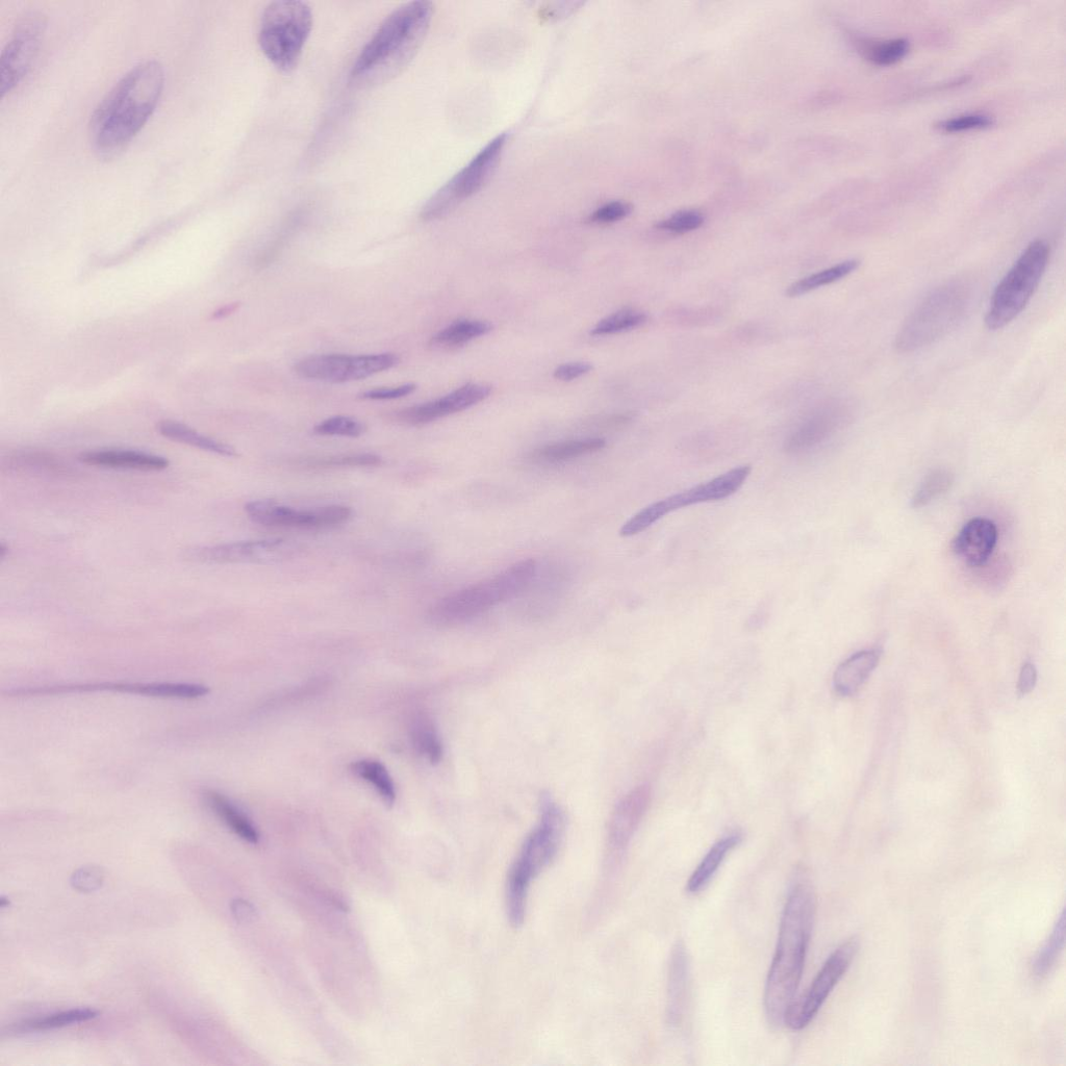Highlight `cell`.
<instances>
[{"label":"cell","mask_w":1066,"mask_h":1066,"mask_svg":"<svg viewBox=\"0 0 1066 1066\" xmlns=\"http://www.w3.org/2000/svg\"><path fill=\"white\" fill-rule=\"evenodd\" d=\"M859 265L860 262L858 260L851 259L806 276L791 285L788 290H786V295L789 297H799L811 291L839 282L841 279L857 270Z\"/></svg>","instance_id":"f546056e"},{"label":"cell","mask_w":1066,"mask_h":1066,"mask_svg":"<svg viewBox=\"0 0 1066 1066\" xmlns=\"http://www.w3.org/2000/svg\"><path fill=\"white\" fill-rule=\"evenodd\" d=\"M491 393L492 388L490 386L467 384L440 399L412 406V408L398 412L396 418L400 423L406 425H426L466 411L489 398Z\"/></svg>","instance_id":"e0dca14e"},{"label":"cell","mask_w":1066,"mask_h":1066,"mask_svg":"<svg viewBox=\"0 0 1066 1066\" xmlns=\"http://www.w3.org/2000/svg\"><path fill=\"white\" fill-rule=\"evenodd\" d=\"M203 799L214 814L242 840L250 844L259 842L258 830L231 800L215 791H206Z\"/></svg>","instance_id":"cb8c5ba5"},{"label":"cell","mask_w":1066,"mask_h":1066,"mask_svg":"<svg viewBox=\"0 0 1066 1066\" xmlns=\"http://www.w3.org/2000/svg\"><path fill=\"white\" fill-rule=\"evenodd\" d=\"M740 834H729L710 849L692 874L687 884L690 894H698L713 880L727 855L740 844Z\"/></svg>","instance_id":"603a6c76"},{"label":"cell","mask_w":1066,"mask_h":1066,"mask_svg":"<svg viewBox=\"0 0 1066 1066\" xmlns=\"http://www.w3.org/2000/svg\"><path fill=\"white\" fill-rule=\"evenodd\" d=\"M506 141L507 136L502 134L482 148L466 167L427 201L421 218L425 221L440 219L484 188L500 162Z\"/></svg>","instance_id":"9c48e42d"},{"label":"cell","mask_w":1066,"mask_h":1066,"mask_svg":"<svg viewBox=\"0 0 1066 1066\" xmlns=\"http://www.w3.org/2000/svg\"><path fill=\"white\" fill-rule=\"evenodd\" d=\"M1065 945V913L1061 912L1053 931L1047 941L1037 952L1033 963L1032 972L1037 979L1046 978L1053 970Z\"/></svg>","instance_id":"1f68e13d"},{"label":"cell","mask_w":1066,"mask_h":1066,"mask_svg":"<svg viewBox=\"0 0 1066 1066\" xmlns=\"http://www.w3.org/2000/svg\"><path fill=\"white\" fill-rule=\"evenodd\" d=\"M248 518L267 527L297 529H328L347 523L353 515L345 505H328L319 509L299 511L270 500L250 501L245 505Z\"/></svg>","instance_id":"5bb4252c"},{"label":"cell","mask_w":1066,"mask_h":1066,"mask_svg":"<svg viewBox=\"0 0 1066 1066\" xmlns=\"http://www.w3.org/2000/svg\"><path fill=\"white\" fill-rule=\"evenodd\" d=\"M412 740L415 749L430 764L437 765L443 756V746L436 727L427 718H419L412 728Z\"/></svg>","instance_id":"e575fe53"},{"label":"cell","mask_w":1066,"mask_h":1066,"mask_svg":"<svg viewBox=\"0 0 1066 1066\" xmlns=\"http://www.w3.org/2000/svg\"><path fill=\"white\" fill-rule=\"evenodd\" d=\"M7 553H9V547L5 543H2V545H0V556H2L3 560Z\"/></svg>","instance_id":"681fc988"},{"label":"cell","mask_w":1066,"mask_h":1066,"mask_svg":"<svg viewBox=\"0 0 1066 1066\" xmlns=\"http://www.w3.org/2000/svg\"><path fill=\"white\" fill-rule=\"evenodd\" d=\"M1037 681V671L1034 665L1026 664L1021 671L1018 689L1022 696L1031 693Z\"/></svg>","instance_id":"bcb514c9"},{"label":"cell","mask_w":1066,"mask_h":1066,"mask_svg":"<svg viewBox=\"0 0 1066 1066\" xmlns=\"http://www.w3.org/2000/svg\"><path fill=\"white\" fill-rule=\"evenodd\" d=\"M313 28L311 8L296 0L270 4L262 18L259 44L278 69L290 72L297 66Z\"/></svg>","instance_id":"ba28073f"},{"label":"cell","mask_w":1066,"mask_h":1066,"mask_svg":"<svg viewBox=\"0 0 1066 1066\" xmlns=\"http://www.w3.org/2000/svg\"><path fill=\"white\" fill-rule=\"evenodd\" d=\"M858 949L857 939L850 938L830 955L807 993L800 1000H795L786 1012V1026L799 1031L814 1021L833 989L850 969Z\"/></svg>","instance_id":"7c38bea8"},{"label":"cell","mask_w":1066,"mask_h":1066,"mask_svg":"<svg viewBox=\"0 0 1066 1066\" xmlns=\"http://www.w3.org/2000/svg\"><path fill=\"white\" fill-rule=\"evenodd\" d=\"M954 476L947 470H936L930 473L922 482V485L912 498V506L915 509L927 506L934 500L942 497L952 487Z\"/></svg>","instance_id":"8d00e7d4"},{"label":"cell","mask_w":1066,"mask_h":1066,"mask_svg":"<svg viewBox=\"0 0 1066 1066\" xmlns=\"http://www.w3.org/2000/svg\"><path fill=\"white\" fill-rule=\"evenodd\" d=\"M651 801V789L641 785L617 804L607 833L606 875L614 872L634 834L642 823Z\"/></svg>","instance_id":"2e32d148"},{"label":"cell","mask_w":1066,"mask_h":1066,"mask_svg":"<svg viewBox=\"0 0 1066 1066\" xmlns=\"http://www.w3.org/2000/svg\"><path fill=\"white\" fill-rule=\"evenodd\" d=\"M593 368V365L588 362L569 363L557 367L553 375L556 379L562 380V382H572V380L590 373Z\"/></svg>","instance_id":"f6af8a7d"},{"label":"cell","mask_w":1066,"mask_h":1066,"mask_svg":"<svg viewBox=\"0 0 1066 1066\" xmlns=\"http://www.w3.org/2000/svg\"><path fill=\"white\" fill-rule=\"evenodd\" d=\"M366 429V425L357 419L337 416L316 425L314 433L325 437L359 438L366 433Z\"/></svg>","instance_id":"f35d334b"},{"label":"cell","mask_w":1066,"mask_h":1066,"mask_svg":"<svg viewBox=\"0 0 1066 1066\" xmlns=\"http://www.w3.org/2000/svg\"><path fill=\"white\" fill-rule=\"evenodd\" d=\"M606 446L601 438L572 440L545 445L531 452L532 461L556 464L580 458L582 455L598 452Z\"/></svg>","instance_id":"4316f807"},{"label":"cell","mask_w":1066,"mask_h":1066,"mask_svg":"<svg viewBox=\"0 0 1066 1066\" xmlns=\"http://www.w3.org/2000/svg\"><path fill=\"white\" fill-rule=\"evenodd\" d=\"M909 50L905 39H895L876 43L865 48L867 59L878 66H890L900 62Z\"/></svg>","instance_id":"74e56055"},{"label":"cell","mask_w":1066,"mask_h":1066,"mask_svg":"<svg viewBox=\"0 0 1066 1066\" xmlns=\"http://www.w3.org/2000/svg\"><path fill=\"white\" fill-rule=\"evenodd\" d=\"M81 463L101 468L161 471L169 467L163 456L135 450H97L79 456Z\"/></svg>","instance_id":"44dd1931"},{"label":"cell","mask_w":1066,"mask_h":1066,"mask_svg":"<svg viewBox=\"0 0 1066 1066\" xmlns=\"http://www.w3.org/2000/svg\"><path fill=\"white\" fill-rule=\"evenodd\" d=\"M239 307H240L239 303L227 304L226 307H223L222 309H220L217 312H215L214 315H213V318L214 319H222V318H225L227 316H230L233 313H235L239 309Z\"/></svg>","instance_id":"c3c4849f"},{"label":"cell","mask_w":1066,"mask_h":1066,"mask_svg":"<svg viewBox=\"0 0 1066 1066\" xmlns=\"http://www.w3.org/2000/svg\"><path fill=\"white\" fill-rule=\"evenodd\" d=\"M158 431L160 435L168 440L225 456V458H237L239 455L237 450L231 445L201 435L198 431L185 424L162 421L158 424Z\"/></svg>","instance_id":"d4e9b609"},{"label":"cell","mask_w":1066,"mask_h":1066,"mask_svg":"<svg viewBox=\"0 0 1066 1066\" xmlns=\"http://www.w3.org/2000/svg\"><path fill=\"white\" fill-rule=\"evenodd\" d=\"M1050 246L1044 240L1028 245L997 286L985 317L986 326L998 331L1027 307L1046 273Z\"/></svg>","instance_id":"52a82bcc"},{"label":"cell","mask_w":1066,"mask_h":1066,"mask_svg":"<svg viewBox=\"0 0 1066 1066\" xmlns=\"http://www.w3.org/2000/svg\"><path fill=\"white\" fill-rule=\"evenodd\" d=\"M991 116L985 114H967L947 119L939 123L938 129L945 133H961L989 128L993 124Z\"/></svg>","instance_id":"60d3db41"},{"label":"cell","mask_w":1066,"mask_h":1066,"mask_svg":"<svg viewBox=\"0 0 1066 1066\" xmlns=\"http://www.w3.org/2000/svg\"><path fill=\"white\" fill-rule=\"evenodd\" d=\"M751 471L749 465L734 468L688 491L657 501L658 509L666 517L682 507L726 499L744 486Z\"/></svg>","instance_id":"ac0fdd59"},{"label":"cell","mask_w":1066,"mask_h":1066,"mask_svg":"<svg viewBox=\"0 0 1066 1066\" xmlns=\"http://www.w3.org/2000/svg\"><path fill=\"white\" fill-rule=\"evenodd\" d=\"M690 993V958L687 947L679 941L673 947L668 975L667 1022L678 1027L687 1012Z\"/></svg>","instance_id":"ffe728a7"},{"label":"cell","mask_w":1066,"mask_h":1066,"mask_svg":"<svg viewBox=\"0 0 1066 1066\" xmlns=\"http://www.w3.org/2000/svg\"><path fill=\"white\" fill-rule=\"evenodd\" d=\"M232 909H233V912H234V915H235L236 919L239 920V921H247L249 918H251L253 916V908H252V906L249 903H247V902H245V901H243L241 899L236 900L233 903V908Z\"/></svg>","instance_id":"7dc6e473"},{"label":"cell","mask_w":1066,"mask_h":1066,"mask_svg":"<svg viewBox=\"0 0 1066 1066\" xmlns=\"http://www.w3.org/2000/svg\"><path fill=\"white\" fill-rule=\"evenodd\" d=\"M566 817L560 805L544 797L540 819L517 855L506 881V909L512 926L523 925L533 882L552 865L563 845Z\"/></svg>","instance_id":"277c9868"},{"label":"cell","mask_w":1066,"mask_h":1066,"mask_svg":"<svg viewBox=\"0 0 1066 1066\" xmlns=\"http://www.w3.org/2000/svg\"><path fill=\"white\" fill-rule=\"evenodd\" d=\"M998 542V528L989 519L975 518L959 531L953 542V550L968 566H984L994 553Z\"/></svg>","instance_id":"d6986e66"},{"label":"cell","mask_w":1066,"mask_h":1066,"mask_svg":"<svg viewBox=\"0 0 1066 1066\" xmlns=\"http://www.w3.org/2000/svg\"><path fill=\"white\" fill-rule=\"evenodd\" d=\"M880 654L877 650H865L853 654L836 669L833 676V688L843 697L854 695L869 679L879 664Z\"/></svg>","instance_id":"7402d4cb"},{"label":"cell","mask_w":1066,"mask_h":1066,"mask_svg":"<svg viewBox=\"0 0 1066 1066\" xmlns=\"http://www.w3.org/2000/svg\"><path fill=\"white\" fill-rule=\"evenodd\" d=\"M648 316L641 311L625 309L599 321L592 329L593 336H611L643 326Z\"/></svg>","instance_id":"d590c367"},{"label":"cell","mask_w":1066,"mask_h":1066,"mask_svg":"<svg viewBox=\"0 0 1066 1066\" xmlns=\"http://www.w3.org/2000/svg\"><path fill=\"white\" fill-rule=\"evenodd\" d=\"M537 563L524 560L498 575L452 593L429 609L428 617L438 625H459L490 611L525 591L537 574Z\"/></svg>","instance_id":"5b68a950"},{"label":"cell","mask_w":1066,"mask_h":1066,"mask_svg":"<svg viewBox=\"0 0 1066 1066\" xmlns=\"http://www.w3.org/2000/svg\"><path fill=\"white\" fill-rule=\"evenodd\" d=\"M394 353L368 355L321 354L299 361L295 372L302 378L328 384H345L366 379L394 368Z\"/></svg>","instance_id":"30bf717a"},{"label":"cell","mask_w":1066,"mask_h":1066,"mask_svg":"<svg viewBox=\"0 0 1066 1066\" xmlns=\"http://www.w3.org/2000/svg\"><path fill=\"white\" fill-rule=\"evenodd\" d=\"M632 207L624 201H613L597 209L590 215L588 221L593 224H611L628 217Z\"/></svg>","instance_id":"b9f144b4"},{"label":"cell","mask_w":1066,"mask_h":1066,"mask_svg":"<svg viewBox=\"0 0 1066 1066\" xmlns=\"http://www.w3.org/2000/svg\"><path fill=\"white\" fill-rule=\"evenodd\" d=\"M9 905L10 901L7 898L3 897L2 900H0V906H2V908H6Z\"/></svg>","instance_id":"f907efd6"},{"label":"cell","mask_w":1066,"mask_h":1066,"mask_svg":"<svg viewBox=\"0 0 1066 1066\" xmlns=\"http://www.w3.org/2000/svg\"><path fill=\"white\" fill-rule=\"evenodd\" d=\"M971 300V290L962 282L936 288L905 320L896 338L897 349L913 352L942 340L966 317Z\"/></svg>","instance_id":"8992f818"},{"label":"cell","mask_w":1066,"mask_h":1066,"mask_svg":"<svg viewBox=\"0 0 1066 1066\" xmlns=\"http://www.w3.org/2000/svg\"><path fill=\"white\" fill-rule=\"evenodd\" d=\"M842 414L843 410L835 406L807 420L791 437L788 448L792 451H802L820 443L839 425Z\"/></svg>","instance_id":"484cf974"},{"label":"cell","mask_w":1066,"mask_h":1066,"mask_svg":"<svg viewBox=\"0 0 1066 1066\" xmlns=\"http://www.w3.org/2000/svg\"><path fill=\"white\" fill-rule=\"evenodd\" d=\"M351 771L355 776L372 784L387 806L394 805L396 800L395 785L387 768L382 763L372 759L355 761L351 766Z\"/></svg>","instance_id":"4dcf8cb0"},{"label":"cell","mask_w":1066,"mask_h":1066,"mask_svg":"<svg viewBox=\"0 0 1066 1066\" xmlns=\"http://www.w3.org/2000/svg\"><path fill=\"white\" fill-rule=\"evenodd\" d=\"M98 1014V1011L90 1008L71 1009L48 1015V1017L43 1019L19 1024L15 1032L25 1033L64 1028L93 1020L98 1017Z\"/></svg>","instance_id":"d6a6232c"},{"label":"cell","mask_w":1066,"mask_h":1066,"mask_svg":"<svg viewBox=\"0 0 1066 1066\" xmlns=\"http://www.w3.org/2000/svg\"><path fill=\"white\" fill-rule=\"evenodd\" d=\"M4 469L10 472L31 473H65L66 465L53 453L25 450L18 451L9 456L3 463Z\"/></svg>","instance_id":"f1b7e54d"},{"label":"cell","mask_w":1066,"mask_h":1066,"mask_svg":"<svg viewBox=\"0 0 1066 1066\" xmlns=\"http://www.w3.org/2000/svg\"><path fill=\"white\" fill-rule=\"evenodd\" d=\"M104 877L103 870L97 867H85L72 875L71 885L76 891L91 893L103 885Z\"/></svg>","instance_id":"7bdbcfd3"},{"label":"cell","mask_w":1066,"mask_h":1066,"mask_svg":"<svg viewBox=\"0 0 1066 1066\" xmlns=\"http://www.w3.org/2000/svg\"><path fill=\"white\" fill-rule=\"evenodd\" d=\"M704 223V216L699 211H680L669 218L657 223L658 230L673 233L687 234L698 230Z\"/></svg>","instance_id":"ab89813d"},{"label":"cell","mask_w":1066,"mask_h":1066,"mask_svg":"<svg viewBox=\"0 0 1066 1066\" xmlns=\"http://www.w3.org/2000/svg\"><path fill=\"white\" fill-rule=\"evenodd\" d=\"M816 912L814 887L807 881H798L784 906L776 952L766 982L765 1009L773 1027L784 1024L786 1012L795 1001Z\"/></svg>","instance_id":"7a4b0ae2"},{"label":"cell","mask_w":1066,"mask_h":1066,"mask_svg":"<svg viewBox=\"0 0 1066 1066\" xmlns=\"http://www.w3.org/2000/svg\"><path fill=\"white\" fill-rule=\"evenodd\" d=\"M299 551L298 545L288 540L268 539L197 548L187 557L205 564L273 565L292 560Z\"/></svg>","instance_id":"9a60e30c"},{"label":"cell","mask_w":1066,"mask_h":1066,"mask_svg":"<svg viewBox=\"0 0 1066 1066\" xmlns=\"http://www.w3.org/2000/svg\"><path fill=\"white\" fill-rule=\"evenodd\" d=\"M493 324L481 320H458L448 325L430 340V346L452 348L463 346L477 338L489 335Z\"/></svg>","instance_id":"83f0119b"},{"label":"cell","mask_w":1066,"mask_h":1066,"mask_svg":"<svg viewBox=\"0 0 1066 1066\" xmlns=\"http://www.w3.org/2000/svg\"><path fill=\"white\" fill-rule=\"evenodd\" d=\"M88 692H118L145 697L191 700L207 696L210 689L203 684L187 682H94L20 688L5 692V695L37 697Z\"/></svg>","instance_id":"8fae6325"},{"label":"cell","mask_w":1066,"mask_h":1066,"mask_svg":"<svg viewBox=\"0 0 1066 1066\" xmlns=\"http://www.w3.org/2000/svg\"><path fill=\"white\" fill-rule=\"evenodd\" d=\"M384 464L382 456L374 453H349L308 458L299 465L312 469L378 467Z\"/></svg>","instance_id":"836d02e7"},{"label":"cell","mask_w":1066,"mask_h":1066,"mask_svg":"<svg viewBox=\"0 0 1066 1066\" xmlns=\"http://www.w3.org/2000/svg\"><path fill=\"white\" fill-rule=\"evenodd\" d=\"M433 15V3L425 0L395 10L363 48L353 65L351 79L362 85L382 84L393 79L417 55Z\"/></svg>","instance_id":"3957f363"},{"label":"cell","mask_w":1066,"mask_h":1066,"mask_svg":"<svg viewBox=\"0 0 1066 1066\" xmlns=\"http://www.w3.org/2000/svg\"><path fill=\"white\" fill-rule=\"evenodd\" d=\"M164 87L165 72L158 61H145L123 75L91 118V142L99 157H115L128 147L154 115Z\"/></svg>","instance_id":"6da1fadb"},{"label":"cell","mask_w":1066,"mask_h":1066,"mask_svg":"<svg viewBox=\"0 0 1066 1066\" xmlns=\"http://www.w3.org/2000/svg\"><path fill=\"white\" fill-rule=\"evenodd\" d=\"M46 29V20L40 13H30L21 18L5 46L0 58V94L13 92L25 79L38 55Z\"/></svg>","instance_id":"4fadbf2b"},{"label":"cell","mask_w":1066,"mask_h":1066,"mask_svg":"<svg viewBox=\"0 0 1066 1066\" xmlns=\"http://www.w3.org/2000/svg\"><path fill=\"white\" fill-rule=\"evenodd\" d=\"M417 390L415 384H405L395 388H382L367 391L361 395L364 400H394L411 395Z\"/></svg>","instance_id":"ee69618b"}]
</instances>
